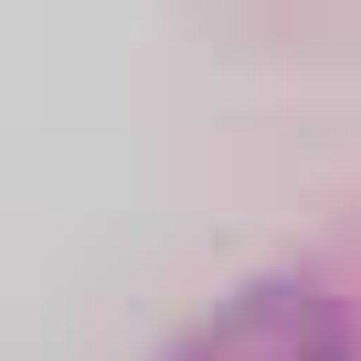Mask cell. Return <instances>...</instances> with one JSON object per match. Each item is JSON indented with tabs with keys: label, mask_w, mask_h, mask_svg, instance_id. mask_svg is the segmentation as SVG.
Returning a JSON list of instances; mask_svg holds the SVG:
<instances>
[{
	"label": "cell",
	"mask_w": 361,
	"mask_h": 361,
	"mask_svg": "<svg viewBox=\"0 0 361 361\" xmlns=\"http://www.w3.org/2000/svg\"><path fill=\"white\" fill-rule=\"evenodd\" d=\"M170 361H350V329H340V308L319 287H245Z\"/></svg>",
	"instance_id": "obj_1"
}]
</instances>
